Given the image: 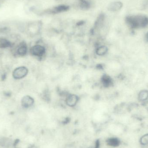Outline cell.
<instances>
[{
    "instance_id": "obj_13",
    "label": "cell",
    "mask_w": 148,
    "mask_h": 148,
    "mask_svg": "<svg viewBox=\"0 0 148 148\" xmlns=\"http://www.w3.org/2000/svg\"><path fill=\"white\" fill-rule=\"evenodd\" d=\"M108 52V48L104 45L99 46L97 48L95 53L99 56H103L107 54Z\"/></svg>"
},
{
    "instance_id": "obj_14",
    "label": "cell",
    "mask_w": 148,
    "mask_h": 148,
    "mask_svg": "<svg viewBox=\"0 0 148 148\" xmlns=\"http://www.w3.org/2000/svg\"><path fill=\"white\" fill-rule=\"evenodd\" d=\"M12 45V43L10 41L5 38H0V48L2 49L10 47Z\"/></svg>"
},
{
    "instance_id": "obj_4",
    "label": "cell",
    "mask_w": 148,
    "mask_h": 148,
    "mask_svg": "<svg viewBox=\"0 0 148 148\" xmlns=\"http://www.w3.org/2000/svg\"><path fill=\"white\" fill-rule=\"evenodd\" d=\"M46 48L41 44H37L32 46L29 49V53L35 57H42L46 53Z\"/></svg>"
},
{
    "instance_id": "obj_3",
    "label": "cell",
    "mask_w": 148,
    "mask_h": 148,
    "mask_svg": "<svg viewBox=\"0 0 148 148\" xmlns=\"http://www.w3.org/2000/svg\"><path fill=\"white\" fill-rule=\"evenodd\" d=\"M42 23L38 21L30 22L25 25V29L30 35L36 34L40 32Z\"/></svg>"
},
{
    "instance_id": "obj_6",
    "label": "cell",
    "mask_w": 148,
    "mask_h": 148,
    "mask_svg": "<svg viewBox=\"0 0 148 148\" xmlns=\"http://www.w3.org/2000/svg\"><path fill=\"white\" fill-rule=\"evenodd\" d=\"M79 97L77 95L75 94H69L67 95L65 102L67 105L70 107H74L75 106L79 101Z\"/></svg>"
},
{
    "instance_id": "obj_12",
    "label": "cell",
    "mask_w": 148,
    "mask_h": 148,
    "mask_svg": "<svg viewBox=\"0 0 148 148\" xmlns=\"http://www.w3.org/2000/svg\"><path fill=\"white\" fill-rule=\"evenodd\" d=\"M101 82L103 86L105 87H109L111 86L113 83L111 77L107 75H103L101 77Z\"/></svg>"
},
{
    "instance_id": "obj_19",
    "label": "cell",
    "mask_w": 148,
    "mask_h": 148,
    "mask_svg": "<svg viewBox=\"0 0 148 148\" xmlns=\"http://www.w3.org/2000/svg\"><path fill=\"white\" fill-rule=\"evenodd\" d=\"M146 39L148 41V32L147 33V34H146Z\"/></svg>"
},
{
    "instance_id": "obj_16",
    "label": "cell",
    "mask_w": 148,
    "mask_h": 148,
    "mask_svg": "<svg viewBox=\"0 0 148 148\" xmlns=\"http://www.w3.org/2000/svg\"><path fill=\"white\" fill-rule=\"evenodd\" d=\"M138 98L141 101H144L147 100L148 98V91L144 90L141 91L139 94Z\"/></svg>"
},
{
    "instance_id": "obj_18",
    "label": "cell",
    "mask_w": 148,
    "mask_h": 148,
    "mask_svg": "<svg viewBox=\"0 0 148 148\" xmlns=\"http://www.w3.org/2000/svg\"><path fill=\"white\" fill-rule=\"evenodd\" d=\"M100 146V143H99V140H97L95 143V148H99Z\"/></svg>"
},
{
    "instance_id": "obj_15",
    "label": "cell",
    "mask_w": 148,
    "mask_h": 148,
    "mask_svg": "<svg viewBox=\"0 0 148 148\" xmlns=\"http://www.w3.org/2000/svg\"><path fill=\"white\" fill-rule=\"evenodd\" d=\"M107 144L110 146L117 147L120 145V141L118 138H110L107 140Z\"/></svg>"
},
{
    "instance_id": "obj_7",
    "label": "cell",
    "mask_w": 148,
    "mask_h": 148,
    "mask_svg": "<svg viewBox=\"0 0 148 148\" xmlns=\"http://www.w3.org/2000/svg\"><path fill=\"white\" fill-rule=\"evenodd\" d=\"M123 6V4L121 2L115 1L110 3L108 5L107 9L110 12H116L121 10Z\"/></svg>"
},
{
    "instance_id": "obj_9",
    "label": "cell",
    "mask_w": 148,
    "mask_h": 148,
    "mask_svg": "<svg viewBox=\"0 0 148 148\" xmlns=\"http://www.w3.org/2000/svg\"><path fill=\"white\" fill-rule=\"evenodd\" d=\"M28 47L27 43L24 42H21L17 47L16 53L20 56H24L27 53Z\"/></svg>"
},
{
    "instance_id": "obj_10",
    "label": "cell",
    "mask_w": 148,
    "mask_h": 148,
    "mask_svg": "<svg viewBox=\"0 0 148 148\" xmlns=\"http://www.w3.org/2000/svg\"><path fill=\"white\" fill-rule=\"evenodd\" d=\"M105 15L103 13L99 14L95 21V28L96 29H100L103 27L105 22Z\"/></svg>"
},
{
    "instance_id": "obj_5",
    "label": "cell",
    "mask_w": 148,
    "mask_h": 148,
    "mask_svg": "<svg viewBox=\"0 0 148 148\" xmlns=\"http://www.w3.org/2000/svg\"><path fill=\"white\" fill-rule=\"evenodd\" d=\"M28 73V69L26 67L21 66L14 69L12 73L13 77L16 80H20L25 77Z\"/></svg>"
},
{
    "instance_id": "obj_11",
    "label": "cell",
    "mask_w": 148,
    "mask_h": 148,
    "mask_svg": "<svg viewBox=\"0 0 148 148\" xmlns=\"http://www.w3.org/2000/svg\"><path fill=\"white\" fill-rule=\"evenodd\" d=\"M91 7V3L88 0H79L78 7L81 10H88Z\"/></svg>"
},
{
    "instance_id": "obj_17",
    "label": "cell",
    "mask_w": 148,
    "mask_h": 148,
    "mask_svg": "<svg viewBox=\"0 0 148 148\" xmlns=\"http://www.w3.org/2000/svg\"><path fill=\"white\" fill-rule=\"evenodd\" d=\"M141 144L143 145H146L148 144V134L144 135L141 138Z\"/></svg>"
},
{
    "instance_id": "obj_2",
    "label": "cell",
    "mask_w": 148,
    "mask_h": 148,
    "mask_svg": "<svg viewBox=\"0 0 148 148\" xmlns=\"http://www.w3.org/2000/svg\"><path fill=\"white\" fill-rule=\"evenodd\" d=\"M69 9L70 7L68 5L61 4L42 11L39 13V14L42 15L56 14L67 12L69 10Z\"/></svg>"
},
{
    "instance_id": "obj_1",
    "label": "cell",
    "mask_w": 148,
    "mask_h": 148,
    "mask_svg": "<svg viewBox=\"0 0 148 148\" xmlns=\"http://www.w3.org/2000/svg\"><path fill=\"white\" fill-rule=\"evenodd\" d=\"M126 21L132 28L145 27L148 25V17L143 15L129 16L126 17Z\"/></svg>"
},
{
    "instance_id": "obj_8",
    "label": "cell",
    "mask_w": 148,
    "mask_h": 148,
    "mask_svg": "<svg viewBox=\"0 0 148 148\" xmlns=\"http://www.w3.org/2000/svg\"><path fill=\"white\" fill-rule=\"evenodd\" d=\"M34 100L32 97L26 95L23 97L21 101L22 106L25 108H28L34 105Z\"/></svg>"
}]
</instances>
